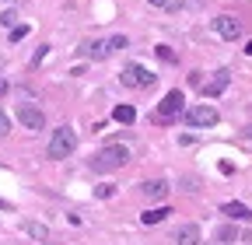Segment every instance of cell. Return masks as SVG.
Masks as SVG:
<instances>
[{"mask_svg":"<svg viewBox=\"0 0 252 245\" xmlns=\"http://www.w3.org/2000/svg\"><path fill=\"white\" fill-rule=\"evenodd\" d=\"M126 161H130V151H126L123 144H109V147H102L98 154L91 158V168H94V172H116V168H123Z\"/></svg>","mask_w":252,"mask_h":245,"instance_id":"1","label":"cell"},{"mask_svg":"<svg viewBox=\"0 0 252 245\" xmlns=\"http://www.w3.org/2000/svg\"><path fill=\"white\" fill-rule=\"evenodd\" d=\"M74 151H77V133H74L70 126H60V130H53L49 147H46V154H49L53 161L67 158V154H74Z\"/></svg>","mask_w":252,"mask_h":245,"instance_id":"2","label":"cell"},{"mask_svg":"<svg viewBox=\"0 0 252 245\" xmlns=\"http://www.w3.org/2000/svg\"><path fill=\"white\" fill-rule=\"evenodd\" d=\"M182 109H186V95L175 88V91H168V95L158 102V116H154V119H158V122H172Z\"/></svg>","mask_w":252,"mask_h":245,"instance_id":"3","label":"cell"},{"mask_svg":"<svg viewBox=\"0 0 252 245\" xmlns=\"http://www.w3.org/2000/svg\"><path fill=\"white\" fill-rule=\"evenodd\" d=\"M217 109L214 105H193V109H186V122L193 130H207V126H217Z\"/></svg>","mask_w":252,"mask_h":245,"instance_id":"4","label":"cell"},{"mask_svg":"<svg viewBox=\"0 0 252 245\" xmlns=\"http://www.w3.org/2000/svg\"><path fill=\"white\" fill-rule=\"evenodd\" d=\"M119 81H123L126 88H151V84H154V74H151L144 63H130V67L119 74Z\"/></svg>","mask_w":252,"mask_h":245,"instance_id":"5","label":"cell"},{"mask_svg":"<svg viewBox=\"0 0 252 245\" xmlns=\"http://www.w3.org/2000/svg\"><path fill=\"white\" fill-rule=\"evenodd\" d=\"M214 32H217L220 39L235 42V39H242V21H238L235 14H217V18H214Z\"/></svg>","mask_w":252,"mask_h":245,"instance_id":"6","label":"cell"},{"mask_svg":"<svg viewBox=\"0 0 252 245\" xmlns=\"http://www.w3.org/2000/svg\"><path fill=\"white\" fill-rule=\"evenodd\" d=\"M18 122H21L25 130H42L46 126V116L35 105H18Z\"/></svg>","mask_w":252,"mask_h":245,"instance_id":"7","label":"cell"},{"mask_svg":"<svg viewBox=\"0 0 252 245\" xmlns=\"http://www.w3.org/2000/svg\"><path fill=\"white\" fill-rule=\"evenodd\" d=\"M228 81H231V74H228V70H217V74H214L210 81H203V84H200V91H203V98H217L220 91L228 88Z\"/></svg>","mask_w":252,"mask_h":245,"instance_id":"8","label":"cell"},{"mask_svg":"<svg viewBox=\"0 0 252 245\" xmlns=\"http://www.w3.org/2000/svg\"><path fill=\"white\" fill-rule=\"evenodd\" d=\"M175 242L179 245H200V228L196 224H179L175 228Z\"/></svg>","mask_w":252,"mask_h":245,"instance_id":"9","label":"cell"},{"mask_svg":"<svg viewBox=\"0 0 252 245\" xmlns=\"http://www.w3.org/2000/svg\"><path fill=\"white\" fill-rule=\"evenodd\" d=\"M140 189H144L151 200H165V196H168V182H165V179H147Z\"/></svg>","mask_w":252,"mask_h":245,"instance_id":"10","label":"cell"},{"mask_svg":"<svg viewBox=\"0 0 252 245\" xmlns=\"http://www.w3.org/2000/svg\"><path fill=\"white\" fill-rule=\"evenodd\" d=\"M220 214H228V217H231V221H252V210H249L245 203H235V200H231V203H224V207H220Z\"/></svg>","mask_w":252,"mask_h":245,"instance_id":"11","label":"cell"},{"mask_svg":"<svg viewBox=\"0 0 252 245\" xmlns=\"http://www.w3.org/2000/svg\"><path fill=\"white\" fill-rule=\"evenodd\" d=\"M81 53H84V56H91V60H105L112 49H109V42H84V46H81Z\"/></svg>","mask_w":252,"mask_h":245,"instance_id":"12","label":"cell"},{"mask_svg":"<svg viewBox=\"0 0 252 245\" xmlns=\"http://www.w3.org/2000/svg\"><path fill=\"white\" fill-rule=\"evenodd\" d=\"M25 235L35 238V242H49V228L39 224V221H25Z\"/></svg>","mask_w":252,"mask_h":245,"instance_id":"13","label":"cell"},{"mask_svg":"<svg viewBox=\"0 0 252 245\" xmlns=\"http://www.w3.org/2000/svg\"><path fill=\"white\" fill-rule=\"evenodd\" d=\"M168 214H172L168 207H154V210H147V214H140V221H144V224L151 228V224H161V221L168 217Z\"/></svg>","mask_w":252,"mask_h":245,"instance_id":"14","label":"cell"},{"mask_svg":"<svg viewBox=\"0 0 252 245\" xmlns=\"http://www.w3.org/2000/svg\"><path fill=\"white\" fill-rule=\"evenodd\" d=\"M112 119H116V122H123V126H130V122L137 119V112H133V105H116Z\"/></svg>","mask_w":252,"mask_h":245,"instance_id":"15","label":"cell"},{"mask_svg":"<svg viewBox=\"0 0 252 245\" xmlns=\"http://www.w3.org/2000/svg\"><path fill=\"white\" fill-rule=\"evenodd\" d=\"M217 238L224 242V245H235V242H238V228H235V224H224V228L217 231Z\"/></svg>","mask_w":252,"mask_h":245,"instance_id":"16","label":"cell"},{"mask_svg":"<svg viewBox=\"0 0 252 245\" xmlns=\"http://www.w3.org/2000/svg\"><path fill=\"white\" fill-rule=\"evenodd\" d=\"M94 196L109 200V196H116V186H112V182H102V186H94Z\"/></svg>","mask_w":252,"mask_h":245,"instance_id":"17","label":"cell"},{"mask_svg":"<svg viewBox=\"0 0 252 245\" xmlns=\"http://www.w3.org/2000/svg\"><path fill=\"white\" fill-rule=\"evenodd\" d=\"M25 35H28V28H25V25H14V28H11V42H21Z\"/></svg>","mask_w":252,"mask_h":245,"instance_id":"18","label":"cell"},{"mask_svg":"<svg viewBox=\"0 0 252 245\" xmlns=\"http://www.w3.org/2000/svg\"><path fill=\"white\" fill-rule=\"evenodd\" d=\"M0 25H4V28L18 25V14H14V11H4V14H0Z\"/></svg>","mask_w":252,"mask_h":245,"instance_id":"19","label":"cell"},{"mask_svg":"<svg viewBox=\"0 0 252 245\" xmlns=\"http://www.w3.org/2000/svg\"><path fill=\"white\" fill-rule=\"evenodd\" d=\"M126 46H130V39H126V35H116V39L109 42V49H126Z\"/></svg>","mask_w":252,"mask_h":245,"instance_id":"20","label":"cell"},{"mask_svg":"<svg viewBox=\"0 0 252 245\" xmlns=\"http://www.w3.org/2000/svg\"><path fill=\"white\" fill-rule=\"evenodd\" d=\"M158 56H161V60H168V63H172V60H175V53H172L168 46H158Z\"/></svg>","mask_w":252,"mask_h":245,"instance_id":"21","label":"cell"},{"mask_svg":"<svg viewBox=\"0 0 252 245\" xmlns=\"http://www.w3.org/2000/svg\"><path fill=\"white\" fill-rule=\"evenodd\" d=\"M7 130H11V119H7V116H4V112H0V137H4V133H7Z\"/></svg>","mask_w":252,"mask_h":245,"instance_id":"22","label":"cell"},{"mask_svg":"<svg viewBox=\"0 0 252 245\" xmlns=\"http://www.w3.org/2000/svg\"><path fill=\"white\" fill-rule=\"evenodd\" d=\"M147 4H154V7H172L175 0H147Z\"/></svg>","mask_w":252,"mask_h":245,"instance_id":"23","label":"cell"},{"mask_svg":"<svg viewBox=\"0 0 252 245\" xmlns=\"http://www.w3.org/2000/svg\"><path fill=\"white\" fill-rule=\"evenodd\" d=\"M4 95H7V81H4V77H0V98H4Z\"/></svg>","mask_w":252,"mask_h":245,"instance_id":"24","label":"cell"},{"mask_svg":"<svg viewBox=\"0 0 252 245\" xmlns=\"http://www.w3.org/2000/svg\"><path fill=\"white\" fill-rule=\"evenodd\" d=\"M242 137H245V140H252V122H249L245 130H242Z\"/></svg>","mask_w":252,"mask_h":245,"instance_id":"25","label":"cell"},{"mask_svg":"<svg viewBox=\"0 0 252 245\" xmlns=\"http://www.w3.org/2000/svg\"><path fill=\"white\" fill-rule=\"evenodd\" d=\"M0 210H11V203H7V200H0Z\"/></svg>","mask_w":252,"mask_h":245,"instance_id":"26","label":"cell"},{"mask_svg":"<svg viewBox=\"0 0 252 245\" xmlns=\"http://www.w3.org/2000/svg\"><path fill=\"white\" fill-rule=\"evenodd\" d=\"M189 4H203V0H189Z\"/></svg>","mask_w":252,"mask_h":245,"instance_id":"27","label":"cell"}]
</instances>
